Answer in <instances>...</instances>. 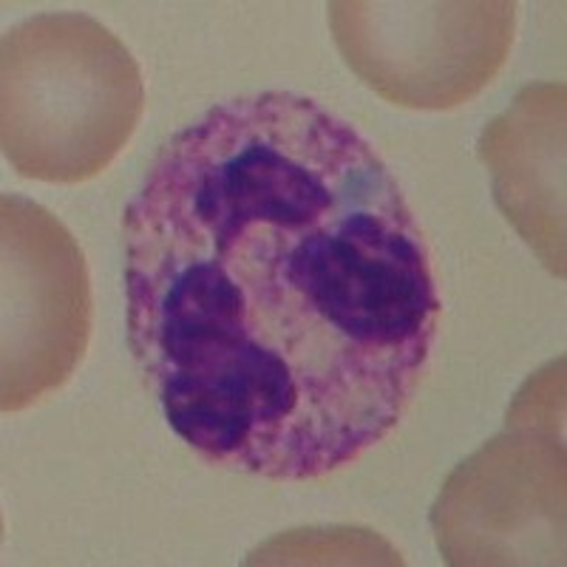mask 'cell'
Segmentation results:
<instances>
[{
	"label": "cell",
	"instance_id": "obj_4",
	"mask_svg": "<svg viewBox=\"0 0 567 567\" xmlns=\"http://www.w3.org/2000/svg\"><path fill=\"white\" fill-rule=\"evenodd\" d=\"M0 409L20 412L69 381L91 332L83 250L38 202L0 199Z\"/></svg>",
	"mask_w": 567,
	"mask_h": 567
},
{
	"label": "cell",
	"instance_id": "obj_1",
	"mask_svg": "<svg viewBox=\"0 0 567 567\" xmlns=\"http://www.w3.org/2000/svg\"><path fill=\"white\" fill-rule=\"evenodd\" d=\"M134 361L207 465L301 483L406 417L437 332L432 252L383 156L292 91L213 105L123 216Z\"/></svg>",
	"mask_w": 567,
	"mask_h": 567
},
{
	"label": "cell",
	"instance_id": "obj_2",
	"mask_svg": "<svg viewBox=\"0 0 567 567\" xmlns=\"http://www.w3.org/2000/svg\"><path fill=\"white\" fill-rule=\"evenodd\" d=\"M145 83L125 43L83 12H45L0 43V145L20 176L78 185L128 145Z\"/></svg>",
	"mask_w": 567,
	"mask_h": 567
},
{
	"label": "cell",
	"instance_id": "obj_6",
	"mask_svg": "<svg viewBox=\"0 0 567 567\" xmlns=\"http://www.w3.org/2000/svg\"><path fill=\"white\" fill-rule=\"evenodd\" d=\"M480 156L505 219L565 278V83L525 85L483 131Z\"/></svg>",
	"mask_w": 567,
	"mask_h": 567
},
{
	"label": "cell",
	"instance_id": "obj_5",
	"mask_svg": "<svg viewBox=\"0 0 567 567\" xmlns=\"http://www.w3.org/2000/svg\"><path fill=\"white\" fill-rule=\"evenodd\" d=\"M561 423L508 414V432L445 480L432 511L437 548L452 565H511L550 556L565 530ZM550 561H556L550 556Z\"/></svg>",
	"mask_w": 567,
	"mask_h": 567
},
{
	"label": "cell",
	"instance_id": "obj_3",
	"mask_svg": "<svg viewBox=\"0 0 567 567\" xmlns=\"http://www.w3.org/2000/svg\"><path fill=\"white\" fill-rule=\"evenodd\" d=\"M338 52L363 85L403 109L449 111L477 97L514 45L511 0L329 3Z\"/></svg>",
	"mask_w": 567,
	"mask_h": 567
}]
</instances>
